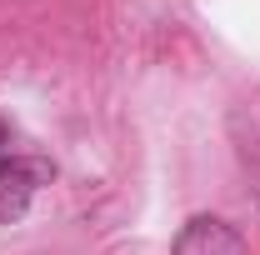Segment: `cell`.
I'll return each mask as SVG.
<instances>
[{
    "instance_id": "3",
    "label": "cell",
    "mask_w": 260,
    "mask_h": 255,
    "mask_svg": "<svg viewBox=\"0 0 260 255\" xmlns=\"http://www.w3.org/2000/svg\"><path fill=\"white\" fill-rule=\"evenodd\" d=\"M255 125H260V110H255ZM240 155H245V165H255V175H260V130H250V140L240 145Z\"/></svg>"
},
{
    "instance_id": "2",
    "label": "cell",
    "mask_w": 260,
    "mask_h": 255,
    "mask_svg": "<svg viewBox=\"0 0 260 255\" xmlns=\"http://www.w3.org/2000/svg\"><path fill=\"white\" fill-rule=\"evenodd\" d=\"M170 250L175 255H245V240L220 215H190V220L180 225V235H175Z\"/></svg>"
},
{
    "instance_id": "4",
    "label": "cell",
    "mask_w": 260,
    "mask_h": 255,
    "mask_svg": "<svg viewBox=\"0 0 260 255\" xmlns=\"http://www.w3.org/2000/svg\"><path fill=\"white\" fill-rule=\"evenodd\" d=\"M0 155H10V125L0 120Z\"/></svg>"
},
{
    "instance_id": "1",
    "label": "cell",
    "mask_w": 260,
    "mask_h": 255,
    "mask_svg": "<svg viewBox=\"0 0 260 255\" xmlns=\"http://www.w3.org/2000/svg\"><path fill=\"white\" fill-rule=\"evenodd\" d=\"M55 165L50 160H25V155H0V225L20 220L30 210L40 180H50Z\"/></svg>"
}]
</instances>
